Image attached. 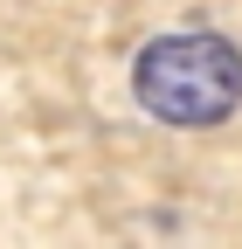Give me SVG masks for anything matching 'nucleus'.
Returning a JSON list of instances; mask_svg holds the SVG:
<instances>
[{"label":"nucleus","mask_w":242,"mask_h":249,"mask_svg":"<svg viewBox=\"0 0 242 249\" xmlns=\"http://www.w3.org/2000/svg\"><path fill=\"white\" fill-rule=\"evenodd\" d=\"M132 90H138V104L159 124H187V132L222 124L242 104V49L228 35H207V28H194V35H159V42L138 49Z\"/></svg>","instance_id":"1"}]
</instances>
